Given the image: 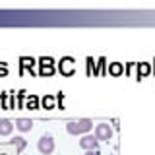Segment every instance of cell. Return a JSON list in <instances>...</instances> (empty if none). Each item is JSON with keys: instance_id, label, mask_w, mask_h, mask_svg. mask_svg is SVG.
Masks as SVG:
<instances>
[{"instance_id": "6da1fadb", "label": "cell", "mask_w": 155, "mask_h": 155, "mask_svg": "<svg viewBox=\"0 0 155 155\" xmlns=\"http://www.w3.org/2000/svg\"><path fill=\"white\" fill-rule=\"evenodd\" d=\"M91 128H93V122H91L89 118L72 120V122H68V124H66L68 134H72V136H78V134H87Z\"/></svg>"}, {"instance_id": "7a4b0ae2", "label": "cell", "mask_w": 155, "mask_h": 155, "mask_svg": "<svg viewBox=\"0 0 155 155\" xmlns=\"http://www.w3.org/2000/svg\"><path fill=\"white\" fill-rule=\"evenodd\" d=\"M37 147H39V151H41L43 155H51L52 151H54V140H52V136H48V134L41 136Z\"/></svg>"}, {"instance_id": "3957f363", "label": "cell", "mask_w": 155, "mask_h": 155, "mask_svg": "<svg viewBox=\"0 0 155 155\" xmlns=\"http://www.w3.org/2000/svg\"><path fill=\"white\" fill-rule=\"evenodd\" d=\"M95 138L99 140H110L113 138V128H110V124H107V122H101V124H97L95 126Z\"/></svg>"}, {"instance_id": "277c9868", "label": "cell", "mask_w": 155, "mask_h": 155, "mask_svg": "<svg viewBox=\"0 0 155 155\" xmlns=\"http://www.w3.org/2000/svg\"><path fill=\"white\" fill-rule=\"evenodd\" d=\"M97 145H99V140L95 136H84L80 140V147L85 149V151H93V149H97Z\"/></svg>"}, {"instance_id": "5b68a950", "label": "cell", "mask_w": 155, "mask_h": 155, "mask_svg": "<svg viewBox=\"0 0 155 155\" xmlns=\"http://www.w3.org/2000/svg\"><path fill=\"white\" fill-rule=\"evenodd\" d=\"M14 130V122L8 118H2L0 120V136H10Z\"/></svg>"}, {"instance_id": "8992f818", "label": "cell", "mask_w": 155, "mask_h": 155, "mask_svg": "<svg viewBox=\"0 0 155 155\" xmlns=\"http://www.w3.org/2000/svg\"><path fill=\"white\" fill-rule=\"evenodd\" d=\"M16 128L19 130V132H29V130L33 128V122L29 118H18L16 120Z\"/></svg>"}, {"instance_id": "52a82bcc", "label": "cell", "mask_w": 155, "mask_h": 155, "mask_svg": "<svg viewBox=\"0 0 155 155\" xmlns=\"http://www.w3.org/2000/svg\"><path fill=\"white\" fill-rule=\"evenodd\" d=\"M60 72H64V74H72V72H74V60H72V58H64V60H60Z\"/></svg>"}, {"instance_id": "ba28073f", "label": "cell", "mask_w": 155, "mask_h": 155, "mask_svg": "<svg viewBox=\"0 0 155 155\" xmlns=\"http://www.w3.org/2000/svg\"><path fill=\"white\" fill-rule=\"evenodd\" d=\"M41 64H43V68H41L43 74H48V76L54 74V68H52V58H43Z\"/></svg>"}, {"instance_id": "9c48e42d", "label": "cell", "mask_w": 155, "mask_h": 155, "mask_svg": "<svg viewBox=\"0 0 155 155\" xmlns=\"http://www.w3.org/2000/svg\"><path fill=\"white\" fill-rule=\"evenodd\" d=\"M109 74H113V76L124 74V66L120 64V62H110V64H109Z\"/></svg>"}, {"instance_id": "30bf717a", "label": "cell", "mask_w": 155, "mask_h": 155, "mask_svg": "<svg viewBox=\"0 0 155 155\" xmlns=\"http://www.w3.org/2000/svg\"><path fill=\"white\" fill-rule=\"evenodd\" d=\"M12 143L16 145L18 149H25V145H27V143H25V140H23V138H14V140H12Z\"/></svg>"}, {"instance_id": "8fae6325", "label": "cell", "mask_w": 155, "mask_h": 155, "mask_svg": "<svg viewBox=\"0 0 155 155\" xmlns=\"http://www.w3.org/2000/svg\"><path fill=\"white\" fill-rule=\"evenodd\" d=\"M37 105H39L37 97H29V99H27V109H37Z\"/></svg>"}, {"instance_id": "7c38bea8", "label": "cell", "mask_w": 155, "mask_h": 155, "mask_svg": "<svg viewBox=\"0 0 155 155\" xmlns=\"http://www.w3.org/2000/svg\"><path fill=\"white\" fill-rule=\"evenodd\" d=\"M43 105H45V109H52V107H54V99H52V97H45V99H43Z\"/></svg>"}, {"instance_id": "4fadbf2b", "label": "cell", "mask_w": 155, "mask_h": 155, "mask_svg": "<svg viewBox=\"0 0 155 155\" xmlns=\"http://www.w3.org/2000/svg\"><path fill=\"white\" fill-rule=\"evenodd\" d=\"M140 74H142V76L149 74V66L147 64H140Z\"/></svg>"}, {"instance_id": "5bb4252c", "label": "cell", "mask_w": 155, "mask_h": 155, "mask_svg": "<svg viewBox=\"0 0 155 155\" xmlns=\"http://www.w3.org/2000/svg\"><path fill=\"white\" fill-rule=\"evenodd\" d=\"M85 155H99V151H97V149H93V151H85Z\"/></svg>"}]
</instances>
